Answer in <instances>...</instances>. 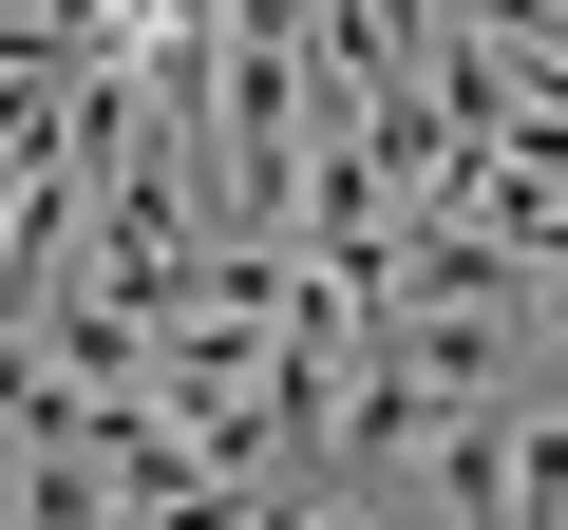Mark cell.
Masks as SVG:
<instances>
[{
    "label": "cell",
    "mask_w": 568,
    "mask_h": 530,
    "mask_svg": "<svg viewBox=\"0 0 568 530\" xmlns=\"http://www.w3.org/2000/svg\"><path fill=\"white\" fill-rule=\"evenodd\" d=\"M511 511H568V417L511 398Z\"/></svg>",
    "instance_id": "cell-1"
}]
</instances>
